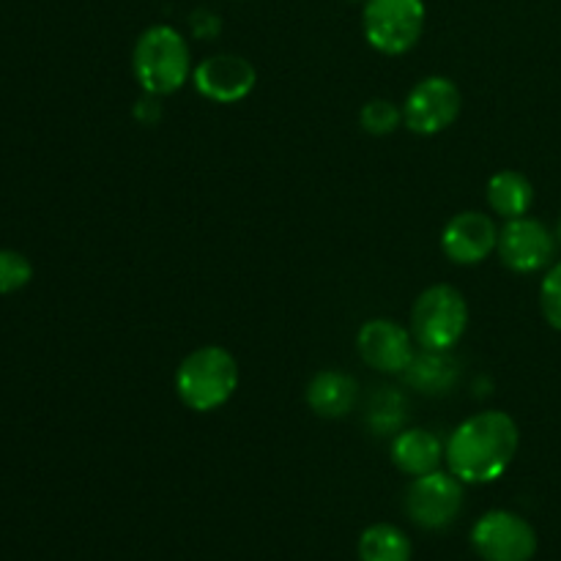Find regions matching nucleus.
<instances>
[{"mask_svg":"<svg viewBox=\"0 0 561 561\" xmlns=\"http://www.w3.org/2000/svg\"><path fill=\"white\" fill-rule=\"evenodd\" d=\"M520 447V431L504 411H480L449 436L444 460L463 485H488L504 477Z\"/></svg>","mask_w":561,"mask_h":561,"instance_id":"f257e3e1","label":"nucleus"},{"mask_svg":"<svg viewBox=\"0 0 561 561\" xmlns=\"http://www.w3.org/2000/svg\"><path fill=\"white\" fill-rule=\"evenodd\" d=\"M131 71L151 96H170L192 80L190 42L173 25H151L131 49Z\"/></svg>","mask_w":561,"mask_h":561,"instance_id":"f03ea898","label":"nucleus"},{"mask_svg":"<svg viewBox=\"0 0 561 561\" xmlns=\"http://www.w3.org/2000/svg\"><path fill=\"white\" fill-rule=\"evenodd\" d=\"M239 389V362L222 345H203L175 370V394L197 414L222 409Z\"/></svg>","mask_w":561,"mask_h":561,"instance_id":"7ed1b4c3","label":"nucleus"},{"mask_svg":"<svg viewBox=\"0 0 561 561\" xmlns=\"http://www.w3.org/2000/svg\"><path fill=\"white\" fill-rule=\"evenodd\" d=\"M469 327V305L453 285H431L411 307V334L422 351H453Z\"/></svg>","mask_w":561,"mask_h":561,"instance_id":"20e7f679","label":"nucleus"},{"mask_svg":"<svg viewBox=\"0 0 561 561\" xmlns=\"http://www.w3.org/2000/svg\"><path fill=\"white\" fill-rule=\"evenodd\" d=\"M425 0H365L362 31L367 44L381 55H405L420 44L425 31Z\"/></svg>","mask_w":561,"mask_h":561,"instance_id":"39448f33","label":"nucleus"},{"mask_svg":"<svg viewBox=\"0 0 561 561\" xmlns=\"http://www.w3.org/2000/svg\"><path fill=\"white\" fill-rule=\"evenodd\" d=\"M463 507V482L453 471H431L414 477L405 491V513L420 529L444 531L455 524Z\"/></svg>","mask_w":561,"mask_h":561,"instance_id":"423d86ee","label":"nucleus"},{"mask_svg":"<svg viewBox=\"0 0 561 561\" xmlns=\"http://www.w3.org/2000/svg\"><path fill=\"white\" fill-rule=\"evenodd\" d=\"M471 546L485 561H531L537 553V531L524 515L491 510L471 529Z\"/></svg>","mask_w":561,"mask_h":561,"instance_id":"0eeeda50","label":"nucleus"},{"mask_svg":"<svg viewBox=\"0 0 561 561\" xmlns=\"http://www.w3.org/2000/svg\"><path fill=\"white\" fill-rule=\"evenodd\" d=\"M460 104H463V96H460L458 85L449 77H425L405 96L403 124L414 135H442L444 129H449L458 121Z\"/></svg>","mask_w":561,"mask_h":561,"instance_id":"6e6552de","label":"nucleus"},{"mask_svg":"<svg viewBox=\"0 0 561 561\" xmlns=\"http://www.w3.org/2000/svg\"><path fill=\"white\" fill-rule=\"evenodd\" d=\"M499 257L504 266L515 274H535L542 268L553 266V255H557V236L531 217L507 219L502 230H499Z\"/></svg>","mask_w":561,"mask_h":561,"instance_id":"1a4fd4ad","label":"nucleus"},{"mask_svg":"<svg viewBox=\"0 0 561 561\" xmlns=\"http://www.w3.org/2000/svg\"><path fill=\"white\" fill-rule=\"evenodd\" d=\"M197 93L214 104H239L255 91L257 71L247 58L233 53L208 55L192 71Z\"/></svg>","mask_w":561,"mask_h":561,"instance_id":"9d476101","label":"nucleus"},{"mask_svg":"<svg viewBox=\"0 0 561 561\" xmlns=\"http://www.w3.org/2000/svg\"><path fill=\"white\" fill-rule=\"evenodd\" d=\"M356 351L367 367L389 373V376L405 373V367L416 356L414 334L389 318H373V321L362 323L359 334H356Z\"/></svg>","mask_w":561,"mask_h":561,"instance_id":"9b49d317","label":"nucleus"},{"mask_svg":"<svg viewBox=\"0 0 561 561\" xmlns=\"http://www.w3.org/2000/svg\"><path fill=\"white\" fill-rule=\"evenodd\" d=\"M499 247V228L488 214L460 211L442 233V252L458 266H477Z\"/></svg>","mask_w":561,"mask_h":561,"instance_id":"f8f14e48","label":"nucleus"},{"mask_svg":"<svg viewBox=\"0 0 561 561\" xmlns=\"http://www.w3.org/2000/svg\"><path fill=\"white\" fill-rule=\"evenodd\" d=\"M307 405L321 420H343L351 414L359 398V383L340 370H321L307 383Z\"/></svg>","mask_w":561,"mask_h":561,"instance_id":"ddd939ff","label":"nucleus"},{"mask_svg":"<svg viewBox=\"0 0 561 561\" xmlns=\"http://www.w3.org/2000/svg\"><path fill=\"white\" fill-rule=\"evenodd\" d=\"M444 449L447 447L436 433L425 431V427H409V431H400L394 436L389 455L403 474L422 477L438 469V463L444 460Z\"/></svg>","mask_w":561,"mask_h":561,"instance_id":"4468645a","label":"nucleus"},{"mask_svg":"<svg viewBox=\"0 0 561 561\" xmlns=\"http://www.w3.org/2000/svg\"><path fill=\"white\" fill-rule=\"evenodd\" d=\"M485 197L493 214H499L502 219H518L529 214L531 203H535V186L518 170H499L488 181Z\"/></svg>","mask_w":561,"mask_h":561,"instance_id":"2eb2a0df","label":"nucleus"},{"mask_svg":"<svg viewBox=\"0 0 561 561\" xmlns=\"http://www.w3.org/2000/svg\"><path fill=\"white\" fill-rule=\"evenodd\" d=\"M414 546L409 535L392 524L367 526L359 537V559L362 561H411Z\"/></svg>","mask_w":561,"mask_h":561,"instance_id":"dca6fc26","label":"nucleus"},{"mask_svg":"<svg viewBox=\"0 0 561 561\" xmlns=\"http://www.w3.org/2000/svg\"><path fill=\"white\" fill-rule=\"evenodd\" d=\"M447 354L449 351H425L414 356L403 373L405 381L425 394L447 392L455 381V362Z\"/></svg>","mask_w":561,"mask_h":561,"instance_id":"f3484780","label":"nucleus"},{"mask_svg":"<svg viewBox=\"0 0 561 561\" xmlns=\"http://www.w3.org/2000/svg\"><path fill=\"white\" fill-rule=\"evenodd\" d=\"M359 124L367 135L387 137L392 131H398V126L403 124V107H398L389 99H370V102L362 107Z\"/></svg>","mask_w":561,"mask_h":561,"instance_id":"a211bd4d","label":"nucleus"},{"mask_svg":"<svg viewBox=\"0 0 561 561\" xmlns=\"http://www.w3.org/2000/svg\"><path fill=\"white\" fill-rule=\"evenodd\" d=\"M33 277V266L22 252L0 250V294H14L25 288Z\"/></svg>","mask_w":561,"mask_h":561,"instance_id":"6ab92c4d","label":"nucleus"},{"mask_svg":"<svg viewBox=\"0 0 561 561\" xmlns=\"http://www.w3.org/2000/svg\"><path fill=\"white\" fill-rule=\"evenodd\" d=\"M540 307L546 321L551 323L557 332H561V261L548 268L546 279L540 285Z\"/></svg>","mask_w":561,"mask_h":561,"instance_id":"aec40b11","label":"nucleus"},{"mask_svg":"<svg viewBox=\"0 0 561 561\" xmlns=\"http://www.w3.org/2000/svg\"><path fill=\"white\" fill-rule=\"evenodd\" d=\"M190 25H192V33H195L197 38H203V42L219 36V31H222V22H219V16L208 9H197L195 14L190 16Z\"/></svg>","mask_w":561,"mask_h":561,"instance_id":"412c9836","label":"nucleus"},{"mask_svg":"<svg viewBox=\"0 0 561 561\" xmlns=\"http://www.w3.org/2000/svg\"><path fill=\"white\" fill-rule=\"evenodd\" d=\"M159 99L162 96L146 93V96L135 104V118L140 121L142 126H157L159 121H162V102H159Z\"/></svg>","mask_w":561,"mask_h":561,"instance_id":"4be33fe9","label":"nucleus"},{"mask_svg":"<svg viewBox=\"0 0 561 561\" xmlns=\"http://www.w3.org/2000/svg\"><path fill=\"white\" fill-rule=\"evenodd\" d=\"M553 236H557V244L561 247V214H559V222H557V233Z\"/></svg>","mask_w":561,"mask_h":561,"instance_id":"5701e85b","label":"nucleus"},{"mask_svg":"<svg viewBox=\"0 0 561 561\" xmlns=\"http://www.w3.org/2000/svg\"><path fill=\"white\" fill-rule=\"evenodd\" d=\"M351 3H365V0H351Z\"/></svg>","mask_w":561,"mask_h":561,"instance_id":"b1692460","label":"nucleus"}]
</instances>
